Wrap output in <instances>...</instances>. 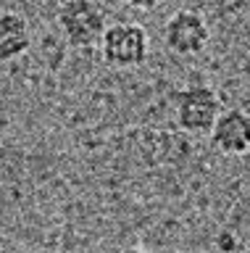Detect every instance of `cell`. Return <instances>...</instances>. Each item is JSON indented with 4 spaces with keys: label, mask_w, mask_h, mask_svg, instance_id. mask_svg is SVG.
I'll return each mask as SVG.
<instances>
[{
    "label": "cell",
    "mask_w": 250,
    "mask_h": 253,
    "mask_svg": "<svg viewBox=\"0 0 250 253\" xmlns=\"http://www.w3.org/2000/svg\"><path fill=\"white\" fill-rule=\"evenodd\" d=\"M58 29L74 50H90L106 32V11L95 0H58Z\"/></svg>",
    "instance_id": "6da1fadb"
},
{
    "label": "cell",
    "mask_w": 250,
    "mask_h": 253,
    "mask_svg": "<svg viewBox=\"0 0 250 253\" xmlns=\"http://www.w3.org/2000/svg\"><path fill=\"white\" fill-rule=\"evenodd\" d=\"M208 42H211L208 21L198 11L179 8L169 16L166 27H163V45L174 55H182V58L200 55L208 47Z\"/></svg>",
    "instance_id": "277c9868"
},
{
    "label": "cell",
    "mask_w": 250,
    "mask_h": 253,
    "mask_svg": "<svg viewBox=\"0 0 250 253\" xmlns=\"http://www.w3.org/2000/svg\"><path fill=\"white\" fill-rule=\"evenodd\" d=\"M29 45H32V35L24 16L13 11L0 13V63L16 61L29 50Z\"/></svg>",
    "instance_id": "8992f818"
},
{
    "label": "cell",
    "mask_w": 250,
    "mask_h": 253,
    "mask_svg": "<svg viewBox=\"0 0 250 253\" xmlns=\"http://www.w3.org/2000/svg\"><path fill=\"white\" fill-rule=\"evenodd\" d=\"M98 45L100 53H103V61L113 69H135L140 63H145L147 53H150L147 32L140 24H127V21L106 27Z\"/></svg>",
    "instance_id": "3957f363"
},
{
    "label": "cell",
    "mask_w": 250,
    "mask_h": 253,
    "mask_svg": "<svg viewBox=\"0 0 250 253\" xmlns=\"http://www.w3.org/2000/svg\"><path fill=\"white\" fill-rule=\"evenodd\" d=\"M132 8H137V11H155L163 0H127Z\"/></svg>",
    "instance_id": "52a82bcc"
},
{
    "label": "cell",
    "mask_w": 250,
    "mask_h": 253,
    "mask_svg": "<svg viewBox=\"0 0 250 253\" xmlns=\"http://www.w3.org/2000/svg\"><path fill=\"white\" fill-rule=\"evenodd\" d=\"M221 98L208 84H190L174 92V122L182 132L206 134L221 114Z\"/></svg>",
    "instance_id": "7a4b0ae2"
},
{
    "label": "cell",
    "mask_w": 250,
    "mask_h": 253,
    "mask_svg": "<svg viewBox=\"0 0 250 253\" xmlns=\"http://www.w3.org/2000/svg\"><path fill=\"white\" fill-rule=\"evenodd\" d=\"M208 134L211 145L224 156H245L250 150V114L242 108H221Z\"/></svg>",
    "instance_id": "5b68a950"
},
{
    "label": "cell",
    "mask_w": 250,
    "mask_h": 253,
    "mask_svg": "<svg viewBox=\"0 0 250 253\" xmlns=\"http://www.w3.org/2000/svg\"><path fill=\"white\" fill-rule=\"evenodd\" d=\"M121 253H153V251H145V248H124Z\"/></svg>",
    "instance_id": "ba28073f"
}]
</instances>
